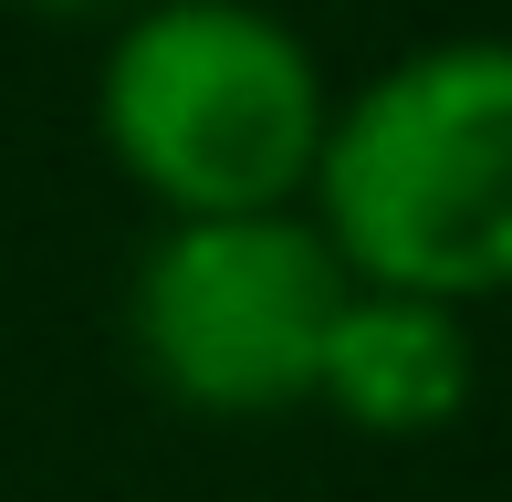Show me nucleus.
Returning <instances> with one entry per match:
<instances>
[{
    "mask_svg": "<svg viewBox=\"0 0 512 502\" xmlns=\"http://www.w3.org/2000/svg\"><path fill=\"white\" fill-rule=\"evenodd\" d=\"M32 11H63V21H84V11H147V0H32Z\"/></svg>",
    "mask_w": 512,
    "mask_h": 502,
    "instance_id": "obj_5",
    "label": "nucleus"
},
{
    "mask_svg": "<svg viewBox=\"0 0 512 502\" xmlns=\"http://www.w3.org/2000/svg\"><path fill=\"white\" fill-rule=\"evenodd\" d=\"M314 398L345 429H377V440L450 429L471 408V325H460V304H418V293H366L356 283L335 346H324Z\"/></svg>",
    "mask_w": 512,
    "mask_h": 502,
    "instance_id": "obj_4",
    "label": "nucleus"
},
{
    "mask_svg": "<svg viewBox=\"0 0 512 502\" xmlns=\"http://www.w3.org/2000/svg\"><path fill=\"white\" fill-rule=\"evenodd\" d=\"M345 304H356V272L293 210L168 220L136 262L126 335L168 398L209 408V419H272V408L314 398Z\"/></svg>",
    "mask_w": 512,
    "mask_h": 502,
    "instance_id": "obj_3",
    "label": "nucleus"
},
{
    "mask_svg": "<svg viewBox=\"0 0 512 502\" xmlns=\"http://www.w3.org/2000/svg\"><path fill=\"white\" fill-rule=\"evenodd\" d=\"M95 126L168 220H262L314 189L335 95L262 0H147L95 74Z\"/></svg>",
    "mask_w": 512,
    "mask_h": 502,
    "instance_id": "obj_2",
    "label": "nucleus"
},
{
    "mask_svg": "<svg viewBox=\"0 0 512 502\" xmlns=\"http://www.w3.org/2000/svg\"><path fill=\"white\" fill-rule=\"evenodd\" d=\"M314 231L366 293L481 304L512 283V42H429L335 105Z\"/></svg>",
    "mask_w": 512,
    "mask_h": 502,
    "instance_id": "obj_1",
    "label": "nucleus"
}]
</instances>
